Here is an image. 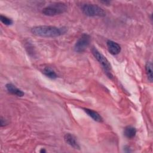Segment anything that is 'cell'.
Instances as JSON below:
<instances>
[{"label": "cell", "mask_w": 153, "mask_h": 153, "mask_svg": "<svg viewBox=\"0 0 153 153\" xmlns=\"http://www.w3.org/2000/svg\"><path fill=\"white\" fill-rule=\"evenodd\" d=\"M31 32L36 36L41 37H57L66 33V27H56L53 26H38L32 27Z\"/></svg>", "instance_id": "cell-1"}, {"label": "cell", "mask_w": 153, "mask_h": 153, "mask_svg": "<svg viewBox=\"0 0 153 153\" xmlns=\"http://www.w3.org/2000/svg\"><path fill=\"white\" fill-rule=\"evenodd\" d=\"M67 6L63 2H56L42 9L43 14L48 16H54L65 13L67 11Z\"/></svg>", "instance_id": "cell-2"}, {"label": "cell", "mask_w": 153, "mask_h": 153, "mask_svg": "<svg viewBox=\"0 0 153 153\" xmlns=\"http://www.w3.org/2000/svg\"><path fill=\"white\" fill-rule=\"evenodd\" d=\"M82 13L90 17H104L106 16V12L101 7L92 4H85L81 7Z\"/></svg>", "instance_id": "cell-3"}, {"label": "cell", "mask_w": 153, "mask_h": 153, "mask_svg": "<svg viewBox=\"0 0 153 153\" xmlns=\"http://www.w3.org/2000/svg\"><path fill=\"white\" fill-rule=\"evenodd\" d=\"M91 52L93 56H94V57L102 65L104 71L106 73V75L109 77H111L112 75L111 74L109 71L111 70L112 68H111V65L109 62L108 59L94 47H93L91 48Z\"/></svg>", "instance_id": "cell-4"}, {"label": "cell", "mask_w": 153, "mask_h": 153, "mask_svg": "<svg viewBox=\"0 0 153 153\" xmlns=\"http://www.w3.org/2000/svg\"><path fill=\"white\" fill-rule=\"evenodd\" d=\"M90 43V36L87 33H83L76 41L74 45V50L77 53L84 52Z\"/></svg>", "instance_id": "cell-5"}, {"label": "cell", "mask_w": 153, "mask_h": 153, "mask_svg": "<svg viewBox=\"0 0 153 153\" xmlns=\"http://www.w3.org/2000/svg\"><path fill=\"white\" fill-rule=\"evenodd\" d=\"M64 140L66 143H67L68 145H69L74 148L79 149V145L77 141L76 137L74 135L71 133H66L64 136Z\"/></svg>", "instance_id": "cell-6"}, {"label": "cell", "mask_w": 153, "mask_h": 153, "mask_svg": "<svg viewBox=\"0 0 153 153\" xmlns=\"http://www.w3.org/2000/svg\"><path fill=\"white\" fill-rule=\"evenodd\" d=\"M106 45L108 51L111 54L113 55H116L120 53L121 47L118 43L111 40H108L106 42Z\"/></svg>", "instance_id": "cell-7"}, {"label": "cell", "mask_w": 153, "mask_h": 153, "mask_svg": "<svg viewBox=\"0 0 153 153\" xmlns=\"http://www.w3.org/2000/svg\"><path fill=\"white\" fill-rule=\"evenodd\" d=\"M5 87L9 93H10L14 95H16L18 97H22L25 94L24 92L22 90L18 88L14 84H13L11 83L7 84Z\"/></svg>", "instance_id": "cell-8"}, {"label": "cell", "mask_w": 153, "mask_h": 153, "mask_svg": "<svg viewBox=\"0 0 153 153\" xmlns=\"http://www.w3.org/2000/svg\"><path fill=\"white\" fill-rule=\"evenodd\" d=\"M83 110L89 117H90L95 121H97L99 123H102L103 121V118L96 111H94L93 109H90L88 108H83Z\"/></svg>", "instance_id": "cell-9"}, {"label": "cell", "mask_w": 153, "mask_h": 153, "mask_svg": "<svg viewBox=\"0 0 153 153\" xmlns=\"http://www.w3.org/2000/svg\"><path fill=\"white\" fill-rule=\"evenodd\" d=\"M136 134V129L130 126H127L124 128V134L128 139L133 138Z\"/></svg>", "instance_id": "cell-10"}, {"label": "cell", "mask_w": 153, "mask_h": 153, "mask_svg": "<svg viewBox=\"0 0 153 153\" xmlns=\"http://www.w3.org/2000/svg\"><path fill=\"white\" fill-rule=\"evenodd\" d=\"M43 74L50 79H54L57 77V75L55 71L50 67H45L43 70Z\"/></svg>", "instance_id": "cell-11"}, {"label": "cell", "mask_w": 153, "mask_h": 153, "mask_svg": "<svg viewBox=\"0 0 153 153\" xmlns=\"http://www.w3.org/2000/svg\"><path fill=\"white\" fill-rule=\"evenodd\" d=\"M146 74L148 76V80L151 82L152 81V64L151 62H146L145 65Z\"/></svg>", "instance_id": "cell-12"}, {"label": "cell", "mask_w": 153, "mask_h": 153, "mask_svg": "<svg viewBox=\"0 0 153 153\" xmlns=\"http://www.w3.org/2000/svg\"><path fill=\"white\" fill-rule=\"evenodd\" d=\"M0 20L2 23H4L5 25H11L13 23L12 19L3 15L0 16Z\"/></svg>", "instance_id": "cell-13"}, {"label": "cell", "mask_w": 153, "mask_h": 153, "mask_svg": "<svg viewBox=\"0 0 153 153\" xmlns=\"http://www.w3.org/2000/svg\"><path fill=\"white\" fill-rule=\"evenodd\" d=\"M7 124V122L6 121V120H5V119H4L2 117H1V126L3 127L4 126H5Z\"/></svg>", "instance_id": "cell-14"}, {"label": "cell", "mask_w": 153, "mask_h": 153, "mask_svg": "<svg viewBox=\"0 0 153 153\" xmlns=\"http://www.w3.org/2000/svg\"><path fill=\"white\" fill-rule=\"evenodd\" d=\"M124 151H125V152H131V151L130 150V148H129L128 146H126L124 147Z\"/></svg>", "instance_id": "cell-15"}, {"label": "cell", "mask_w": 153, "mask_h": 153, "mask_svg": "<svg viewBox=\"0 0 153 153\" xmlns=\"http://www.w3.org/2000/svg\"><path fill=\"white\" fill-rule=\"evenodd\" d=\"M40 152H41V153H42V152H46V151L44 149H41V150H40V151H39Z\"/></svg>", "instance_id": "cell-16"}]
</instances>
